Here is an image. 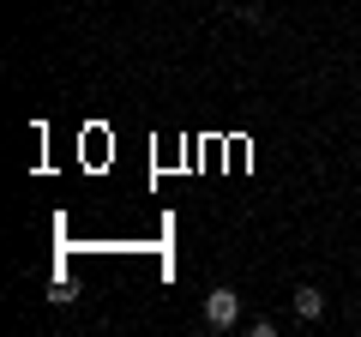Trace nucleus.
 I'll use <instances>...</instances> for the list:
<instances>
[{
	"label": "nucleus",
	"instance_id": "f257e3e1",
	"mask_svg": "<svg viewBox=\"0 0 361 337\" xmlns=\"http://www.w3.org/2000/svg\"><path fill=\"white\" fill-rule=\"evenodd\" d=\"M235 319H241V295H235L229 283L211 289V295H205V325H211V331H235Z\"/></svg>",
	"mask_w": 361,
	"mask_h": 337
},
{
	"label": "nucleus",
	"instance_id": "f03ea898",
	"mask_svg": "<svg viewBox=\"0 0 361 337\" xmlns=\"http://www.w3.org/2000/svg\"><path fill=\"white\" fill-rule=\"evenodd\" d=\"M295 313H301V319H325V295L313 283H301L295 289Z\"/></svg>",
	"mask_w": 361,
	"mask_h": 337
}]
</instances>
